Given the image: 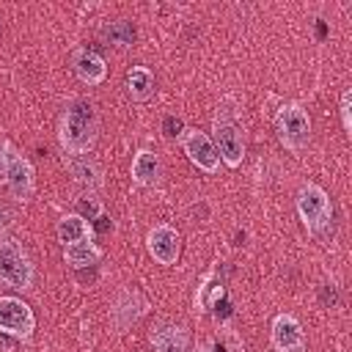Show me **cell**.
<instances>
[{"label": "cell", "instance_id": "6da1fadb", "mask_svg": "<svg viewBox=\"0 0 352 352\" xmlns=\"http://www.w3.org/2000/svg\"><path fill=\"white\" fill-rule=\"evenodd\" d=\"M96 113L88 99H74L66 104L60 121H58V143L66 157H82L91 154L96 143Z\"/></svg>", "mask_w": 352, "mask_h": 352}, {"label": "cell", "instance_id": "7a4b0ae2", "mask_svg": "<svg viewBox=\"0 0 352 352\" xmlns=\"http://www.w3.org/2000/svg\"><path fill=\"white\" fill-rule=\"evenodd\" d=\"M33 261L25 250V245L16 236L0 234V283H6L14 292H28L33 289Z\"/></svg>", "mask_w": 352, "mask_h": 352}, {"label": "cell", "instance_id": "3957f363", "mask_svg": "<svg viewBox=\"0 0 352 352\" xmlns=\"http://www.w3.org/2000/svg\"><path fill=\"white\" fill-rule=\"evenodd\" d=\"M275 132H278V140L283 148H289L292 154H300L308 143H311V116L302 104L297 102H286L278 107L275 118Z\"/></svg>", "mask_w": 352, "mask_h": 352}, {"label": "cell", "instance_id": "277c9868", "mask_svg": "<svg viewBox=\"0 0 352 352\" xmlns=\"http://www.w3.org/2000/svg\"><path fill=\"white\" fill-rule=\"evenodd\" d=\"M294 206H297V214L302 220V226L311 231V234H324L333 223V204H330V195L314 184V182H305L297 195H294Z\"/></svg>", "mask_w": 352, "mask_h": 352}, {"label": "cell", "instance_id": "5b68a950", "mask_svg": "<svg viewBox=\"0 0 352 352\" xmlns=\"http://www.w3.org/2000/svg\"><path fill=\"white\" fill-rule=\"evenodd\" d=\"M0 146H3V154H6V179L3 182H6V187H8V192L16 204H28L36 192V168L8 140H3Z\"/></svg>", "mask_w": 352, "mask_h": 352}, {"label": "cell", "instance_id": "8992f818", "mask_svg": "<svg viewBox=\"0 0 352 352\" xmlns=\"http://www.w3.org/2000/svg\"><path fill=\"white\" fill-rule=\"evenodd\" d=\"M36 330V316L33 308L14 294H3L0 297V333L11 336L16 341H28Z\"/></svg>", "mask_w": 352, "mask_h": 352}, {"label": "cell", "instance_id": "52a82bcc", "mask_svg": "<svg viewBox=\"0 0 352 352\" xmlns=\"http://www.w3.org/2000/svg\"><path fill=\"white\" fill-rule=\"evenodd\" d=\"M212 132L214 135H209V138H212V143L220 154V162L228 165V168H239L242 160H245V135H242V129L231 118L217 116L214 124H212Z\"/></svg>", "mask_w": 352, "mask_h": 352}, {"label": "cell", "instance_id": "ba28073f", "mask_svg": "<svg viewBox=\"0 0 352 352\" xmlns=\"http://www.w3.org/2000/svg\"><path fill=\"white\" fill-rule=\"evenodd\" d=\"M179 143H182L187 160L198 170H204V173H217L220 170V154H217V148H214V143H212V138L206 132H201L195 126H187L182 132Z\"/></svg>", "mask_w": 352, "mask_h": 352}, {"label": "cell", "instance_id": "9c48e42d", "mask_svg": "<svg viewBox=\"0 0 352 352\" xmlns=\"http://www.w3.org/2000/svg\"><path fill=\"white\" fill-rule=\"evenodd\" d=\"M146 250H148V256H151L157 264L170 267V264H176L179 256H182V236H179V231H176L173 226L157 223V226L146 234Z\"/></svg>", "mask_w": 352, "mask_h": 352}, {"label": "cell", "instance_id": "30bf717a", "mask_svg": "<svg viewBox=\"0 0 352 352\" xmlns=\"http://www.w3.org/2000/svg\"><path fill=\"white\" fill-rule=\"evenodd\" d=\"M270 344L275 352H305V333L297 316L275 314L270 324Z\"/></svg>", "mask_w": 352, "mask_h": 352}, {"label": "cell", "instance_id": "8fae6325", "mask_svg": "<svg viewBox=\"0 0 352 352\" xmlns=\"http://www.w3.org/2000/svg\"><path fill=\"white\" fill-rule=\"evenodd\" d=\"M146 311H148V300L138 289H121L110 305V319L118 330H124V327L135 324Z\"/></svg>", "mask_w": 352, "mask_h": 352}, {"label": "cell", "instance_id": "7c38bea8", "mask_svg": "<svg viewBox=\"0 0 352 352\" xmlns=\"http://www.w3.org/2000/svg\"><path fill=\"white\" fill-rule=\"evenodd\" d=\"M154 352H190V333L179 322H160L148 336Z\"/></svg>", "mask_w": 352, "mask_h": 352}, {"label": "cell", "instance_id": "4fadbf2b", "mask_svg": "<svg viewBox=\"0 0 352 352\" xmlns=\"http://www.w3.org/2000/svg\"><path fill=\"white\" fill-rule=\"evenodd\" d=\"M72 69H74L77 80L85 82V85H102L104 77H107V63H104V58H102L99 52L88 50V47H80V50L74 52Z\"/></svg>", "mask_w": 352, "mask_h": 352}, {"label": "cell", "instance_id": "5bb4252c", "mask_svg": "<svg viewBox=\"0 0 352 352\" xmlns=\"http://www.w3.org/2000/svg\"><path fill=\"white\" fill-rule=\"evenodd\" d=\"M129 173H132V182L138 187H157L160 179H162V160H160V154L151 151V148L135 151Z\"/></svg>", "mask_w": 352, "mask_h": 352}, {"label": "cell", "instance_id": "9a60e30c", "mask_svg": "<svg viewBox=\"0 0 352 352\" xmlns=\"http://www.w3.org/2000/svg\"><path fill=\"white\" fill-rule=\"evenodd\" d=\"M66 168L74 179V184H80L82 190L94 192L104 184V173L99 168V162L91 157V154H82V157H66Z\"/></svg>", "mask_w": 352, "mask_h": 352}, {"label": "cell", "instance_id": "2e32d148", "mask_svg": "<svg viewBox=\"0 0 352 352\" xmlns=\"http://www.w3.org/2000/svg\"><path fill=\"white\" fill-rule=\"evenodd\" d=\"M102 258V248L96 245V239H80V242H72L63 248V261L66 267L72 270H85V267H94L96 261Z\"/></svg>", "mask_w": 352, "mask_h": 352}, {"label": "cell", "instance_id": "e0dca14e", "mask_svg": "<svg viewBox=\"0 0 352 352\" xmlns=\"http://www.w3.org/2000/svg\"><path fill=\"white\" fill-rule=\"evenodd\" d=\"M154 88H157V80L148 66H132L126 72V94L132 102H148L154 96Z\"/></svg>", "mask_w": 352, "mask_h": 352}, {"label": "cell", "instance_id": "ac0fdd59", "mask_svg": "<svg viewBox=\"0 0 352 352\" xmlns=\"http://www.w3.org/2000/svg\"><path fill=\"white\" fill-rule=\"evenodd\" d=\"M55 236H58V242L66 248V245H72V242L91 239V236H94V226H91L88 220H82L77 212H72V214H63V217L58 220Z\"/></svg>", "mask_w": 352, "mask_h": 352}, {"label": "cell", "instance_id": "d6986e66", "mask_svg": "<svg viewBox=\"0 0 352 352\" xmlns=\"http://www.w3.org/2000/svg\"><path fill=\"white\" fill-rule=\"evenodd\" d=\"M102 33H104V38H107L113 47H118V50H126V47H132V41H135V28H132L126 19L110 22Z\"/></svg>", "mask_w": 352, "mask_h": 352}, {"label": "cell", "instance_id": "ffe728a7", "mask_svg": "<svg viewBox=\"0 0 352 352\" xmlns=\"http://www.w3.org/2000/svg\"><path fill=\"white\" fill-rule=\"evenodd\" d=\"M77 214L94 226V220H96L99 214H104V209H102V201H99V198H94V195H85V198H80V201H77Z\"/></svg>", "mask_w": 352, "mask_h": 352}, {"label": "cell", "instance_id": "44dd1931", "mask_svg": "<svg viewBox=\"0 0 352 352\" xmlns=\"http://www.w3.org/2000/svg\"><path fill=\"white\" fill-rule=\"evenodd\" d=\"M338 113H341V126H344V132H346V135H352V91H349V88L341 94Z\"/></svg>", "mask_w": 352, "mask_h": 352}, {"label": "cell", "instance_id": "7402d4cb", "mask_svg": "<svg viewBox=\"0 0 352 352\" xmlns=\"http://www.w3.org/2000/svg\"><path fill=\"white\" fill-rule=\"evenodd\" d=\"M184 129H187V126H184V121H182L179 116H165V118H162V135H165V138H182Z\"/></svg>", "mask_w": 352, "mask_h": 352}, {"label": "cell", "instance_id": "603a6c76", "mask_svg": "<svg viewBox=\"0 0 352 352\" xmlns=\"http://www.w3.org/2000/svg\"><path fill=\"white\" fill-rule=\"evenodd\" d=\"M11 223H14V209L6 201H0V234H6L11 228Z\"/></svg>", "mask_w": 352, "mask_h": 352}, {"label": "cell", "instance_id": "cb8c5ba5", "mask_svg": "<svg viewBox=\"0 0 352 352\" xmlns=\"http://www.w3.org/2000/svg\"><path fill=\"white\" fill-rule=\"evenodd\" d=\"M0 179H6V154H3V146H0Z\"/></svg>", "mask_w": 352, "mask_h": 352}, {"label": "cell", "instance_id": "d4e9b609", "mask_svg": "<svg viewBox=\"0 0 352 352\" xmlns=\"http://www.w3.org/2000/svg\"><path fill=\"white\" fill-rule=\"evenodd\" d=\"M190 352H214V349H212V344H198V346H192Z\"/></svg>", "mask_w": 352, "mask_h": 352}, {"label": "cell", "instance_id": "484cf974", "mask_svg": "<svg viewBox=\"0 0 352 352\" xmlns=\"http://www.w3.org/2000/svg\"><path fill=\"white\" fill-rule=\"evenodd\" d=\"M0 33H3V25H0Z\"/></svg>", "mask_w": 352, "mask_h": 352}]
</instances>
